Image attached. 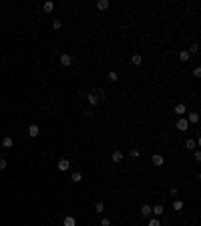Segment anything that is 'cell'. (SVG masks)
<instances>
[{
    "instance_id": "1",
    "label": "cell",
    "mask_w": 201,
    "mask_h": 226,
    "mask_svg": "<svg viewBox=\"0 0 201 226\" xmlns=\"http://www.w3.org/2000/svg\"><path fill=\"white\" fill-rule=\"evenodd\" d=\"M87 99H89L90 107H95V105H99V103L107 101V95H105V91H103V89H93L89 95H87Z\"/></svg>"
},
{
    "instance_id": "2",
    "label": "cell",
    "mask_w": 201,
    "mask_h": 226,
    "mask_svg": "<svg viewBox=\"0 0 201 226\" xmlns=\"http://www.w3.org/2000/svg\"><path fill=\"white\" fill-rule=\"evenodd\" d=\"M60 65H62V67H70V65H73V56L68 55V53H62V55H60Z\"/></svg>"
},
{
    "instance_id": "3",
    "label": "cell",
    "mask_w": 201,
    "mask_h": 226,
    "mask_svg": "<svg viewBox=\"0 0 201 226\" xmlns=\"http://www.w3.org/2000/svg\"><path fill=\"white\" fill-rule=\"evenodd\" d=\"M56 168L60 170V172H67V170L70 168V162H68V159H58V162H56Z\"/></svg>"
},
{
    "instance_id": "4",
    "label": "cell",
    "mask_w": 201,
    "mask_h": 226,
    "mask_svg": "<svg viewBox=\"0 0 201 226\" xmlns=\"http://www.w3.org/2000/svg\"><path fill=\"white\" fill-rule=\"evenodd\" d=\"M151 162H153V166H157V168H161V166L165 164V159H163V156H161V154H155V156L151 158Z\"/></svg>"
},
{
    "instance_id": "5",
    "label": "cell",
    "mask_w": 201,
    "mask_h": 226,
    "mask_svg": "<svg viewBox=\"0 0 201 226\" xmlns=\"http://www.w3.org/2000/svg\"><path fill=\"white\" fill-rule=\"evenodd\" d=\"M141 63H143V56L139 55V53H135V55L131 56V65H135V67H141Z\"/></svg>"
},
{
    "instance_id": "6",
    "label": "cell",
    "mask_w": 201,
    "mask_h": 226,
    "mask_svg": "<svg viewBox=\"0 0 201 226\" xmlns=\"http://www.w3.org/2000/svg\"><path fill=\"white\" fill-rule=\"evenodd\" d=\"M175 127H177L179 131H187V129H189V123H187V119H179Z\"/></svg>"
},
{
    "instance_id": "7",
    "label": "cell",
    "mask_w": 201,
    "mask_h": 226,
    "mask_svg": "<svg viewBox=\"0 0 201 226\" xmlns=\"http://www.w3.org/2000/svg\"><path fill=\"white\" fill-rule=\"evenodd\" d=\"M38 133H40V129H38V125H28V135L30 137H38Z\"/></svg>"
},
{
    "instance_id": "8",
    "label": "cell",
    "mask_w": 201,
    "mask_h": 226,
    "mask_svg": "<svg viewBox=\"0 0 201 226\" xmlns=\"http://www.w3.org/2000/svg\"><path fill=\"white\" fill-rule=\"evenodd\" d=\"M111 159L115 162V164H119V162H123V151H113Z\"/></svg>"
},
{
    "instance_id": "9",
    "label": "cell",
    "mask_w": 201,
    "mask_h": 226,
    "mask_svg": "<svg viewBox=\"0 0 201 226\" xmlns=\"http://www.w3.org/2000/svg\"><path fill=\"white\" fill-rule=\"evenodd\" d=\"M151 212H153L155 216H161L163 212H165V208H163L161 204H157V206H153V208H151Z\"/></svg>"
},
{
    "instance_id": "10",
    "label": "cell",
    "mask_w": 201,
    "mask_h": 226,
    "mask_svg": "<svg viewBox=\"0 0 201 226\" xmlns=\"http://www.w3.org/2000/svg\"><path fill=\"white\" fill-rule=\"evenodd\" d=\"M173 111L177 113V115H183V113L187 111V107H185V105H183V103H177V105H175V109H173Z\"/></svg>"
},
{
    "instance_id": "11",
    "label": "cell",
    "mask_w": 201,
    "mask_h": 226,
    "mask_svg": "<svg viewBox=\"0 0 201 226\" xmlns=\"http://www.w3.org/2000/svg\"><path fill=\"white\" fill-rule=\"evenodd\" d=\"M2 147H6V149H8V147H12V137L10 135H4V137H2Z\"/></svg>"
},
{
    "instance_id": "12",
    "label": "cell",
    "mask_w": 201,
    "mask_h": 226,
    "mask_svg": "<svg viewBox=\"0 0 201 226\" xmlns=\"http://www.w3.org/2000/svg\"><path fill=\"white\" fill-rule=\"evenodd\" d=\"M97 8H99V10H107V8H109V0H99V2H97Z\"/></svg>"
},
{
    "instance_id": "13",
    "label": "cell",
    "mask_w": 201,
    "mask_h": 226,
    "mask_svg": "<svg viewBox=\"0 0 201 226\" xmlns=\"http://www.w3.org/2000/svg\"><path fill=\"white\" fill-rule=\"evenodd\" d=\"M62 224H65V226H77V220H75V218H73V216H67V218H65V222H62Z\"/></svg>"
},
{
    "instance_id": "14",
    "label": "cell",
    "mask_w": 201,
    "mask_h": 226,
    "mask_svg": "<svg viewBox=\"0 0 201 226\" xmlns=\"http://www.w3.org/2000/svg\"><path fill=\"white\" fill-rule=\"evenodd\" d=\"M42 10L45 12H52L55 10V4H52V2H45V4H42Z\"/></svg>"
},
{
    "instance_id": "15",
    "label": "cell",
    "mask_w": 201,
    "mask_h": 226,
    "mask_svg": "<svg viewBox=\"0 0 201 226\" xmlns=\"http://www.w3.org/2000/svg\"><path fill=\"white\" fill-rule=\"evenodd\" d=\"M141 214H143V216L151 214V206H149V204H143V206H141Z\"/></svg>"
},
{
    "instance_id": "16",
    "label": "cell",
    "mask_w": 201,
    "mask_h": 226,
    "mask_svg": "<svg viewBox=\"0 0 201 226\" xmlns=\"http://www.w3.org/2000/svg\"><path fill=\"white\" fill-rule=\"evenodd\" d=\"M185 147H187V149H195V147H197V141H195V139H187V141H185Z\"/></svg>"
},
{
    "instance_id": "17",
    "label": "cell",
    "mask_w": 201,
    "mask_h": 226,
    "mask_svg": "<svg viewBox=\"0 0 201 226\" xmlns=\"http://www.w3.org/2000/svg\"><path fill=\"white\" fill-rule=\"evenodd\" d=\"M199 121V115L197 113H189V119H187V123H197Z\"/></svg>"
},
{
    "instance_id": "18",
    "label": "cell",
    "mask_w": 201,
    "mask_h": 226,
    "mask_svg": "<svg viewBox=\"0 0 201 226\" xmlns=\"http://www.w3.org/2000/svg\"><path fill=\"white\" fill-rule=\"evenodd\" d=\"M107 79L111 81V83H115V81L119 79V77H117V73H115V71H109V73H107Z\"/></svg>"
},
{
    "instance_id": "19",
    "label": "cell",
    "mask_w": 201,
    "mask_h": 226,
    "mask_svg": "<svg viewBox=\"0 0 201 226\" xmlns=\"http://www.w3.org/2000/svg\"><path fill=\"white\" fill-rule=\"evenodd\" d=\"M173 210L181 212V210H183V202H181V200H175V202H173Z\"/></svg>"
},
{
    "instance_id": "20",
    "label": "cell",
    "mask_w": 201,
    "mask_h": 226,
    "mask_svg": "<svg viewBox=\"0 0 201 226\" xmlns=\"http://www.w3.org/2000/svg\"><path fill=\"white\" fill-rule=\"evenodd\" d=\"M179 59H181L183 63H185V61H189V51H181V53H179Z\"/></svg>"
},
{
    "instance_id": "21",
    "label": "cell",
    "mask_w": 201,
    "mask_h": 226,
    "mask_svg": "<svg viewBox=\"0 0 201 226\" xmlns=\"http://www.w3.org/2000/svg\"><path fill=\"white\" fill-rule=\"evenodd\" d=\"M95 212H99V214H100V212H105V204L97 202V204H95Z\"/></svg>"
},
{
    "instance_id": "22",
    "label": "cell",
    "mask_w": 201,
    "mask_h": 226,
    "mask_svg": "<svg viewBox=\"0 0 201 226\" xmlns=\"http://www.w3.org/2000/svg\"><path fill=\"white\" fill-rule=\"evenodd\" d=\"M70 180L75 182V184H78V182L83 180V176H80V174H78V172H75V174H73V176H70Z\"/></svg>"
},
{
    "instance_id": "23",
    "label": "cell",
    "mask_w": 201,
    "mask_h": 226,
    "mask_svg": "<svg viewBox=\"0 0 201 226\" xmlns=\"http://www.w3.org/2000/svg\"><path fill=\"white\" fill-rule=\"evenodd\" d=\"M85 117H87V119H90V117H93V107H85Z\"/></svg>"
},
{
    "instance_id": "24",
    "label": "cell",
    "mask_w": 201,
    "mask_h": 226,
    "mask_svg": "<svg viewBox=\"0 0 201 226\" xmlns=\"http://www.w3.org/2000/svg\"><path fill=\"white\" fill-rule=\"evenodd\" d=\"M129 156H131V158H139V156H141V151H139L137 147H133V149L129 151Z\"/></svg>"
},
{
    "instance_id": "25",
    "label": "cell",
    "mask_w": 201,
    "mask_h": 226,
    "mask_svg": "<svg viewBox=\"0 0 201 226\" xmlns=\"http://www.w3.org/2000/svg\"><path fill=\"white\" fill-rule=\"evenodd\" d=\"M149 226H161L159 218H151V220H149Z\"/></svg>"
},
{
    "instance_id": "26",
    "label": "cell",
    "mask_w": 201,
    "mask_h": 226,
    "mask_svg": "<svg viewBox=\"0 0 201 226\" xmlns=\"http://www.w3.org/2000/svg\"><path fill=\"white\" fill-rule=\"evenodd\" d=\"M6 166H8V164H6V159L0 158V170H6Z\"/></svg>"
},
{
    "instance_id": "27",
    "label": "cell",
    "mask_w": 201,
    "mask_h": 226,
    "mask_svg": "<svg viewBox=\"0 0 201 226\" xmlns=\"http://www.w3.org/2000/svg\"><path fill=\"white\" fill-rule=\"evenodd\" d=\"M52 28H60V20H58V18L52 20Z\"/></svg>"
},
{
    "instance_id": "28",
    "label": "cell",
    "mask_w": 201,
    "mask_h": 226,
    "mask_svg": "<svg viewBox=\"0 0 201 226\" xmlns=\"http://www.w3.org/2000/svg\"><path fill=\"white\" fill-rule=\"evenodd\" d=\"M100 224H103V226H111V220H109V218H103Z\"/></svg>"
},
{
    "instance_id": "29",
    "label": "cell",
    "mask_w": 201,
    "mask_h": 226,
    "mask_svg": "<svg viewBox=\"0 0 201 226\" xmlns=\"http://www.w3.org/2000/svg\"><path fill=\"white\" fill-rule=\"evenodd\" d=\"M193 75H195V77H201V69L197 67V69H195V71H193Z\"/></svg>"
},
{
    "instance_id": "30",
    "label": "cell",
    "mask_w": 201,
    "mask_h": 226,
    "mask_svg": "<svg viewBox=\"0 0 201 226\" xmlns=\"http://www.w3.org/2000/svg\"><path fill=\"white\" fill-rule=\"evenodd\" d=\"M0 158H2V151H0Z\"/></svg>"
}]
</instances>
